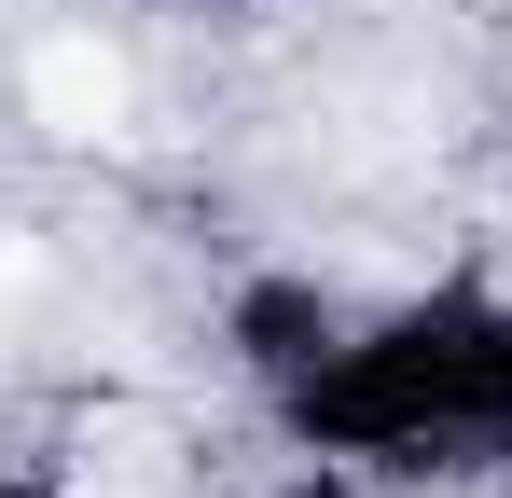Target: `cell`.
I'll return each mask as SVG.
<instances>
[{
	"instance_id": "6da1fadb",
	"label": "cell",
	"mask_w": 512,
	"mask_h": 498,
	"mask_svg": "<svg viewBox=\"0 0 512 498\" xmlns=\"http://www.w3.org/2000/svg\"><path fill=\"white\" fill-rule=\"evenodd\" d=\"M28 111H42V139H70V153L125 139V56H111V42H42V56H28Z\"/></svg>"
},
{
	"instance_id": "7a4b0ae2",
	"label": "cell",
	"mask_w": 512,
	"mask_h": 498,
	"mask_svg": "<svg viewBox=\"0 0 512 498\" xmlns=\"http://www.w3.org/2000/svg\"><path fill=\"white\" fill-rule=\"evenodd\" d=\"M56 498H167V443H153V429H97Z\"/></svg>"
}]
</instances>
